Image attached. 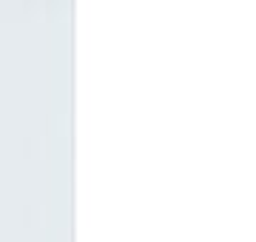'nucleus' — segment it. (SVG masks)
Here are the masks:
<instances>
[]
</instances>
